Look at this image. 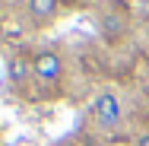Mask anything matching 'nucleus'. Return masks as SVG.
I'll return each instance as SVG.
<instances>
[{"mask_svg": "<svg viewBox=\"0 0 149 146\" xmlns=\"http://www.w3.org/2000/svg\"><path fill=\"white\" fill-rule=\"evenodd\" d=\"M32 76H35V83L45 89V92H60L63 83H67V60L60 54L57 48H48V45H41V48H35L32 51Z\"/></svg>", "mask_w": 149, "mask_h": 146, "instance_id": "f257e3e1", "label": "nucleus"}, {"mask_svg": "<svg viewBox=\"0 0 149 146\" xmlns=\"http://www.w3.org/2000/svg\"><path fill=\"white\" fill-rule=\"evenodd\" d=\"M89 121H92V127L102 130V133L120 130V124H124V95L118 89L95 92L92 102H89Z\"/></svg>", "mask_w": 149, "mask_h": 146, "instance_id": "f03ea898", "label": "nucleus"}, {"mask_svg": "<svg viewBox=\"0 0 149 146\" xmlns=\"http://www.w3.org/2000/svg\"><path fill=\"white\" fill-rule=\"evenodd\" d=\"M63 10V0H26V13H29L35 29H48Z\"/></svg>", "mask_w": 149, "mask_h": 146, "instance_id": "7ed1b4c3", "label": "nucleus"}, {"mask_svg": "<svg viewBox=\"0 0 149 146\" xmlns=\"http://www.w3.org/2000/svg\"><path fill=\"white\" fill-rule=\"evenodd\" d=\"M6 76H10L13 86L35 83V76H32V54H22V51L10 54V60H6Z\"/></svg>", "mask_w": 149, "mask_h": 146, "instance_id": "20e7f679", "label": "nucleus"}, {"mask_svg": "<svg viewBox=\"0 0 149 146\" xmlns=\"http://www.w3.org/2000/svg\"><path fill=\"white\" fill-rule=\"evenodd\" d=\"M102 35L108 38V41H118L127 35V16L118 13V10H108L105 16H102Z\"/></svg>", "mask_w": 149, "mask_h": 146, "instance_id": "39448f33", "label": "nucleus"}, {"mask_svg": "<svg viewBox=\"0 0 149 146\" xmlns=\"http://www.w3.org/2000/svg\"><path fill=\"white\" fill-rule=\"evenodd\" d=\"M140 38H143V45L149 48V19L143 22V26H140Z\"/></svg>", "mask_w": 149, "mask_h": 146, "instance_id": "423d86ee", "label": "nucleus"}, {"mask_svg": "<svg viewBox=\"0 0 149 146\" xmlns=\"http://www.w3.org/2000/svg\"><path fill=\"white\" fill-rule=\"evenodd\" d=\"M133 146H149V130H146V133H140V137L133 140Z\"/></svg>", "mask_w": 149, "mask_h": 146, "instance_id": "0eeeda50", "label": "nucleus"}, {"mask_svg": "<svg viewBox=\"0 0 149 146\" xmlns=\"http://www.w3.org/2000/svg\"><path fill=\"white\" fill-rule=\"evenodd\" d=\"M63 3H79V0H63Z\"/></svg>", "mask_w": 149, "mask_h": 146, "instance_id": "6e6552de", "label": "nucleus"}, {"mask_svg": "<svg viewBox=\"0 0 149 146\" xmlns=\"http://www.w3.org/2000/svg\"><path fill=\"white\" fill-rule=\"evenodd\" d=\"M63 146H70V143H63Z\"/></svg>", "mask_w": 149, "mask_h": 146, "instance_id": "1a4fd4ad", "label": "nucleus"}]
</instances>
